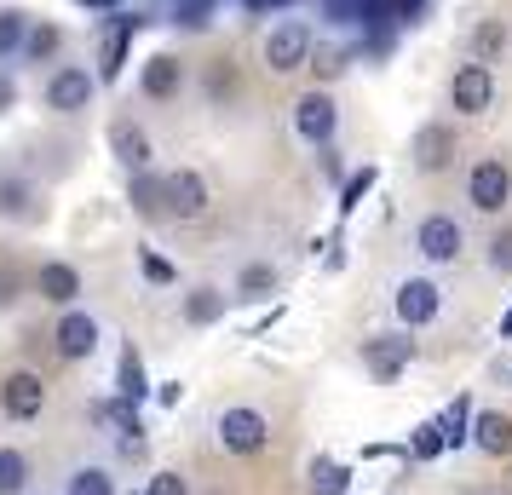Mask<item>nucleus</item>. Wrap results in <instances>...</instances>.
<instances>
[{
    "mask_svg": "<svg viewBox=\"0 0 512 495\" xmlns=\"http://www.w3.org/2000/svg\"><path fill=\"white\" fill-rule=\"evenodd\" d=\"M415 248H420V260L426 265H455L466 254L461 219H455V213H426V219L415 225Z\"/></svg>",
    "mask_w": 512,
    "mask_h": 495,
    "instance_id": "f257e3e1",
    "label": "nucleus"
},
{
    "mask_svg": "<svg viewBox=\"0 0 512 495\" xmlns=\"http://www.w3.org/2000/svg\"><path fill=\"white\" fill-rule=\"evenodd\" d=\"M98 93V75L87 70V64H58L47 81V110H58V116H81L87 104H93Z\"/></svg>",
    "mask_w": 512,
    "mask_h": 495,
    "instance_id": "f03ea898",
    "label": "nucleus"
},
{
    "mask_svg": "<svg viewBox=\"0 0 512 495\" xmlns=\"http://www.w3.org/2000/svg\"><path fill=\"white\" fill-rule=\"evenodd\" d=\"M466 202L478 213H501L512 202V167L501 156H484V162L466 173Z\"/></svg>",
    "mask_w": 512,
    "mask_h": 495,
    "instance_id": "7ed1b4c3",
    "label": "nucleus"
},
{
    "mask_svg": "<svg viewBox=\"0 0 512 495\" xmlns=\"http://www.w3.org/2000/svg\"><path fill=\"white\" fill-rule=\"evenodd\" d=\"M219 444L231 449V455H259V449L271 444V421L259 415V409H225L219 415Z\"/></svg>",
    "mask_w": 512,
    "mask_h": 495,
    "instance_id": "20e7f679",
    "label": "nucleus"
},
{
    "mask_svg": "<svg viewBox=\"0 0 512 495\" xmlns=\"http://www.w3.org/2000/svg\"><path fill=\"white\" fill-rule=\"evenodd\" d=\"M0 409H6V421H35L47 409V380L35 369H12L0 380Z\"/></svg>",
    "mask_w": 512,
    "mask_h": 495,
    "instance_id": "39448f33",
    "label": "nucleus"
},
{
    "mask_svg": "<svg viewBox=\"0 0 512 495\" xmlns=\"http://www.w3.org/2000/svg\"><path fill=\"white\" fill-rule=\"evenodd\" d=\"M409 357H415V340H409V334H374V340H363V369H369L380 386H392V380L409 369Z\"/></svg>",
    "mask_w": 512,
    "mask_h": 495,
    "instance_id": "423d86ee",
    "label": "nucleus"
},
{
    "mask_svg": "<svg viewBox=\"0 0 512 495\" xmlns=\"http://www.w3.org/2000/svg\"><path fill=\"white\" fill-rule=\"evenodd\" d=\"M265 64H271V75H294L311 64V29L305 24H277L271 35H265Z\"/></svg>",
    "mask_w": 512,
    "mask_h": 495,
    "instance_id": "0eeeda50",
    "label": "nucleus"
},
{
    "mask_svg": "<svg viewBox=\"0 0 512 495\" xmlns=\"http://www.w3.org/2000/svg\"><path fill=\"white\" fill-rule=\"evenodd\" d=\"M449 104L461 116H484L489 104H495V75H489V64H472L466 58L461 70H455V81H449Z\"/></svg>",
    "mask_w": 512,
    "mask_h": 495,
    "instance_id": "6e6552de",
    "label": "nucleus"
},
{
    "mask_svg": "<svg viewBox=\"0 0 512 495\" xmlns=\"http://www.w3.org/2000/svg\"><path fill=\"white\" fill-rule=\"evenodd\" d=\"M167 202H173V219L190 225V219H202L213 208V190L196 167H179V173H167Z\"/></svg>",
    "mask_w": 512,
    "mask_h": 495,
    "instance_id": "1a4fd4ad",
    "label": "nucleus"
},
{
    "mask_svg": "<svg viewBox=\"0 0 512 495\" xmlns=\"http://www.w3.org/2000/svg\"><path fill=\"white\" fill-rule=\"evenodd\" d=\"M455 150H461L455 127H449V121H426V127L415 133V150H409V156H415L420 173H443V167L455 162Z\"/></svg>",
    "mask_w": 512,
    "mask_h": 495,
    "instance_id": "9d476101",
    "label": "nucleus"
},
{
    "mask_svg": "<svg viewBox=\"0 0 512 495\" xmlns=\"http://www.w3.org/2000/svg\"><path fill=\"white\" fill-rule=\"evenodd\" d=\"M93 346H98V323L87 311H64L58 329H52V352L64 363H81V357H93Z\"/></svg>",
    "mask_w": 512,
    "mask_h": 495,
    "instance_id": "9b49d317",
    "label": "nucleus"
},
{
    "mask_svg": "<svg viewBox=\"0 0 512 495\" xmlns=\"http://www.w3.org/2000/svg\"><path fill=\"white\" fill-rule=\"evenodd\" d=\"M397 317L409 323V329H420V323H432L443 311V294H438V283H426V277H409V283H397Z\"/></svg>",
    "mask_w": 512,
    "mask_h": 495,
    "instance_id": "f8f14e48",
    "label": "nucleus"
},
{
    "mask_svg": "<svg viewBox=\"0 0 512 495\" xmlns=\"http://www.w3.org/2000/svg\"><path fill=\"white\" fill-rule=\"evenodd\" d=\"M334 121H340V110H334L328 93H305L300 104H294V127H300L305 144H328L334 139Z\"/></svg>",
    "mask_w": 512,
    "mask_h": 495,
    "instance_id": "ddd939ff",
    "label": "nucleus"
},
{
    "mask_svg": "<svg viewBox=\"0 0 512 495\" xmlns=\"http://www.w3.org/2000/svg\"><path fill=\"white\" fill-rule=\"evenodd\" d=\"M127 202H133V213H139V219H150V225L173 219V202H167V179H156V173H133V185H127Z\"/></svg>",
    "mask_w": 512,
    "mask_h": 495,
    "instance_id": "4468645a",
    "label": "nucleus"
},
{
    "mask_svg": "<svg viewBox=\"0 0 512 495\" xmlns=\"http://www.w3.org/2000/svg\"><path fill=\"white\" fill-rule=\"evenodd\" d=\"M139 87H144V98H156V104H167V98H179V87H185V64H179L173 52H156V58L144 64Z\"/></svg>",
    "mask_w": 512,
    "mask_h": 495,
    "instance_id": "2eb2a0df",
    "label": "nucleus"
},
{
    "mask_svg": "<svg viewBox=\"0 0 512 495\" xmlns=\"http://www.w3.org/2000/svg\"><path fill=\"white\" fill-rule=\"evenodd\" d=\"M472 444L484 449V455H507L512 449V415H501V409H478V415H472Z\"/></svg>",
    "mask_w": 512,
    "mask_h": 495,
    "instance_id": "dca6fc26",
    "label": "nucleus"
},
{
    "mask_svg": "<svg viewBox=\"0 0 512 495\" xmlns=\"http://www.w3.org/2000/svg\"><path fill=\"white\" fill-rule=\"evenodd\" d=\"M110 150H116V162L127 173H144L150 167V139H144V127H133V121H116L110 127Z\"/></svg>",
    "mask_w": 512,
    "mask_h": 495,
    "instance_id": "f3484780",
    "label": "nucleus"
},
{
    "mask_svg": "<svg viewBox=\"0 0 512 495\" xmlns=\"http://www.w3.org/2000/svg\"><path fill=\"white\" fill-rule=\"evenodd\" d=\"M35 288H41V300H52V306H75V294H81V271L64 265V260H52V265H41Z\"/></svg>",
    "mask_w": 512,
    "mask_h": 495,
    "instance_id": "a211bd4d",
    "label": "nucleus"
},
{
    "mask_svg": "<svg viewBox=\"0 0 512 495\" xmlns=\"http://www.w3.org/2000/svg\"><path fill=\"white\" fill-rule=\"evenodd\" d=\"M507 47H512V29L501 18H484V24L472 29V64H495Z\"/></svg>",
    "mask_w": 512,
    "mask_h": 495,
    "instance_id": "6ab92c4d",
    "label": "nucleus"
},
{
    "mask_svg": "<svg viewBox=\"0 0 512 495\" xmlns=\"http://www.w3.org/2000/svg\"><path fill=\"white\" fill-rule=\"evenodd\" d=\"M133 18H121L116 29H110V35H104V58H98V81H116L121 75V64H127V41H133Z\"/></svg>",
    "mask_w": 512,
    "mask_h": 495,
    "instance_id": "aec40b11",
    "label": "nucleus"
},
{
    "mask_svg": "<svg viewBox=\"0 0 512 495\" xmlns=\"http://www.w3.org/2000/svg\"><path fill=\"white\" fill-rule=\"evenodd\" d=\"M64 495H116V478L104 467H75L64 478Z\"/></svg>",
    "mask_w": 512,
    "mask_h": 495,
    "instance_id": "412c9836",
    "label": "nucleus"
},
{
    "mask_svg": "<svg viewBox=\"0 0 512 495\" xmlns=\"http://www.w3.org/2000/svg\"><path fill=\"white\" fill-rule=\"evenodd\" d=\"M29 484V455L24 449H0V495H24Z\"/></svg>",
    "mask_w": 512,
    "mask_h": 495,
    "instance_id": "4be33fe9",
    "label": "nucleus"
},
{
    "mask_svg": "<svg viewBox=\"0 0 512 495\" xmlns=\"http://www.w3.org/2000/svg\"><path fill=\"white\" fill-rule=\"evenodd\" d=\"M236 294H242V300H271V294H277V271H271V265H248V271L236 277Z\"/></svg>",
    "mask_w": 512,
    "mask_h": 495,
    "instance_id": "5701e85b",
    "label": "nucleus"
},
{
    "mask_svg": "<svg viewBox=\"0 0 512 495\" xmlns=\"http://www.w3.org/2000/svg\"><path fill=\"white\" fill-rule=\"evenodd\" d=\"M185 317L196 323V329L213 323V317H225V294H219V288H196V294L185 300Z\"/></svg>",
    "mask_w": 512,
    "mask_h": 495,
    "instance_id": "b1692460",
    "label": "nucleus"
},
{
    "mask_svg": "<svg viewBox=\"0 0 512 495\" xmlns=\"http://www.w3.org/2000/svg\"><path fill=\"white\" fill-rule=\"evenodd\" d=\"M58 47H64V29L52 24H35L24 41V58H35V64H47V58H58Z\"/></svg>",
    "mask_w": 512,
    "mask_h": 495,
    "instance_id": "393cba45",
    "label": "nucleus"
},
{
    "mask_svg": "<svg viewBox=\"0 0 512 495\" xmlns=\"http://www.w3.org/2000/svg\"><path fill=\"white\" fill-rule=\"evenodd\" d=\"M29 41V24L24 12H12V6H0V58H12V52H24Z\"/></svg>",
    "mask_w": 512,
    "mask_h": 495,
    "instance_id": "a878e982",
    "label": "nucleus"
},
{
    "mask_svg": "<svg viewBox=\"0 0 512 495\" xmlns=\"http://www.w3.org/2000/svg\"><path fill=\"white\" fill-rule=\"evenodd\" d=\"M0 213H12V219H29V213H35V190L18 185V179H12V185H0Z\"/></svg>",
    "mask_w": 512,
    "mask_h": 495,
    "instance_id": "bb28decb",
    "label": "nucleus"
},
{
    "mask_svg": "<svg viewBox=\"0 0 512 495\" xmlns=\"http://www.w3.org/2000/svg\"><path fill=\"white\" fill-rule=\"evenodd\" d=\"M121 392H127L133 403L144 398V363H139V352H133V346L121 352Z\"/></svg>",
    "mask_w": 512,
    "mask_h": 495,
    "instance_id": "cd10ccee",
    "label": "nucleus"
},
{
    "mask_svg": "<svg viewBox=\"0 0 512 495\" xmlns=\"http://www.w3.org/2000/svg\"><path fill=\"white\" fill-rule=\"evenodd\" d=\"M208 98H213V104H225V98H236V70L225 64V58H219V64L208 70Z\"/></svg>",
    "mask_w": 512,
    "mask_h": 495,
    "instance_id": "c85d7f7f",
    "label": "nucleus"
},
{
    "mask_svg": "<svg viewBox=\"0 0 512 495\" xmlns=\"http://www.w3.org/2000/svg\"><path fill=\"white\" fill-rule=\"evenodd\" d=\"M443 444H449V432H443V426H420V432H415V461H438Z\"/></svg>",
    "mask_w": 512,
    "mask_h": 495,
    "instance_id": "c756f323",
    "label": "nucleus"
},
{
    "mask_svg": "<svg viewBox=\"0 0 512 495\" xmlns=\"http://www.w3.org/2000/svg\"><path fill=\"white\" fill-rule=\"evenodd\" d=\"M18 294H24V277H18V265H6V260H0V311H12V306H18Z\"/></svg>",
    "mask_w": 512,
    "mask_h": 495,
    "instance_id": "7c9ffc66",
    "label": "nucleus"
},
{
    "mask_svg": "<svg viewBox=\"0 0 512 495\" xmlns=\"http://www.w3.org/2000/svg\"><path fill=\"white\" fill-rule=\"evenodd\" d=\"M346 467H323V472H311V495H340L346 490Z\"/></svg>",
    "mask_w": 512,
    "mask_h": 495,
    "instance_id": "2f4dec72",
    "label": "nucleus"
},
{
    "mask_svg": "<svg viewBox=\"0 0 512 495\" xmlns=\"http://www.w3.org/2000/svg\"><path fill=\"white\" fill-rule=\"evenodd\" d=\"M489 265H495L501 277H512V231H495V236H489Z\"/></svg>",
    "mask_w": 512,
    "mask_h": 495,
    "instance_id": "473e14b6",
    "label": "nucleus"
},
{
    "mask_svg": "<svg viewBox=\"0 0 512 495\" xmlns=\"http://www.w3.org/2000/svg\"><path fill=\"white\" fill-rule=\"evenodd\" d=\"M144 495H190V484L179 478V472H156V478H150V490H144Z\"/></svg>",
    "mask_w": 512,
    "mask_h": 495,
    "instance_id": "72a5a7b5",
    "label": "nucleus"
},
{
    "mask_svg": "<svg viewBox=\"0 0 512 495\" xmlns=\"http://www.w3.org/2000/svg\"><path fill=\"white\" fill-rule=\"evenodd\" d=\"M443 432H449V444H466V403H455V409L443 415Z\"/></svg>",
    "mask_w": 512,
    "mask_h": 495,
    "instance_id": "f704fd0d",
    "label": "nucleus"
},
{
    "mask_svg": "<svg viewBox=\"0 0 512 495\" xmlns=\"http://www.w3.org/2000/svg\"><path fill=\"white\" fill-rule=\"evenodd\" d=\"M369 179H374V173L363 167V173H357V179L346 185V208H357V202H363V190H369Z\"/></svg>",
    "mask_w": 512,
    "mask_h": 495,
    "instance_id": "c9c22d12",
    "label": "nucleus"
},
{
    "mask_svg": "<svg viewBox=\"0 0 512 495\" xmlns=\"http://www.w3.org/2000/svg\"><path fill=\"white\" fill-rule=\"evenodd\" d=\"M144 277H150V283H173V271H167L156 254H144Z\"/></svg>",
    "mask_w": 512,
    "mask_h": 495,
    "instance_id": "e433bc0d",
    "label": "nucleus"
},
{
    "mask_svg": "<svg viewBox=\"0 0 512 495\" xmlns=\"http://www.w3.org/2000/svg\"><path fill=\"white\" fill-rule=\"evenodd\" d=\"M311 70H317V75H340V70H346V64H340V58H334V52H323V58H317V64H311Z\"/></svg>",
    "mask_w": 512,
    "mask_h": 495,
    "instance_id": "4c0bfd02",
    "label": "nucleus"
},
{
    "mask_svg": "<svg viewBox=\"0 0 512 495\" xmlns=\"http://www.w3.org/2000/svg\"><path fill=\"white\" fill-rule=\"evenodd\" d=\"M415 12H420V0H392V18H403V24H409Z\"/></svg>",
    "mask_w": 512,
    "mask_h": 495,
    "instance_id": "58836bf2",
    "label": "nucleus"
},
{
    "mask_svg": "<svg viewBox=\"0 0 512 495\" xmlns=\"http://www.w3.org/2000/svg\"><path fill=\"white\" fill-rule=\"evenodd\" d=\"M271 6H288V0H248V12H271Z\"/></svg>",
    "mask_w": 512,
    "mask_h": 495,
    "instance_id": "ea45409f",
    "label": "nucleus"
},
{
    "mask_svg": "<svg viewBox=\"0 0 512 495\" xmlns=\"http://www.w3.org/2000/svg\"><path fill=\"white\" fill-rule=\"evenodd\" d=\"M81 6H93V12H116L121 0H81Z\"/></svg>",
    "mask_w": 512,
    "mask_h": 495,
    "instance_id": "a19ab883",
    "label": "nucleus"
},
{
    "mask_svg": "<svg viewBox=\"0 0 512 495\" xmlns=\"http://www.w3.org/2000/svg\"><path fill=\"white\" fill-rule=\"evenodd\" d=\"M501 340H512V311H507V317H501Z\"/></svg>",
    "mask_w": 512,
    "mask_h": 495,
    "instance_id": "79ce46f5",
    "label": "nucleus"
}]
</instances>
